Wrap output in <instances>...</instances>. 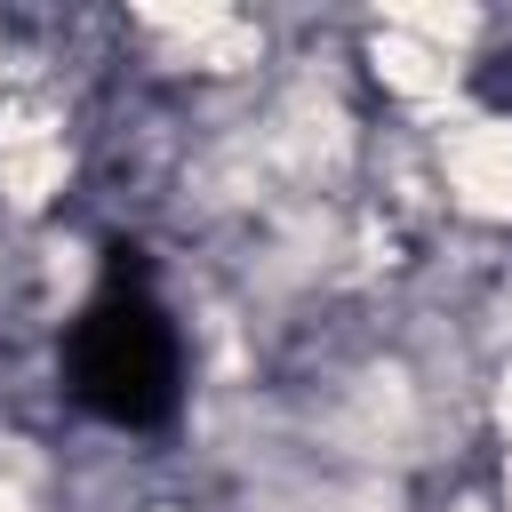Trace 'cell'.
Here are the masks:
<instances>
[{"label":"cell","mask_w":512,"mask_h":512,"mask_svg":"<svg viewBox=\"0 0 512 512\" xmlns=\"http://www.w3.org/2000/svg\"><path fill=\"white\" fill-rule=\"evenodd\" d=\"M64 376H72V400L88 416H104L120 432H144L176 408V384H184L176 320L160 312V296L144 280L112 272L64 336Z\"/></svg>","instance_id":"obj_1"}]
</instances>
